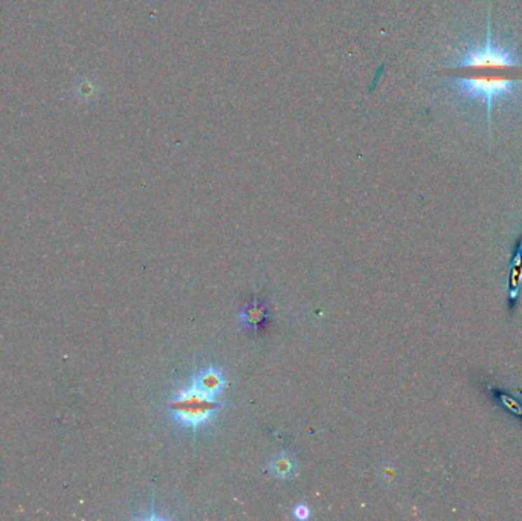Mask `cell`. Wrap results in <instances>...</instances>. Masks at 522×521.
Instances as JSON below:
<instances>
[{
    "label": "cell",
    "instance_id": "8992f818",
    "mask_svg": "<svg viewBox=\"0 0 522 521\" xmlns=\"http://www.w3.org/2000/svg\"><path fill=\"white\" fill-rule=\"evenodd\" d=\"M266 318H268L266 307L260 303H252L249 306H246V309L240 313L242 323L246 327H251V329H259Z\"/></svg>",
    "mask_w": 522,
    "mask_h": 521
},
{
    "label": "cell",
    "instance_id": "52a82bcc",
    "mask_svg": "<svg viewBox=\"0 0 522 521\" xmlns=\"http://www.w3.org/2000/svg\"><path fill=\"white\" fill-rule=\"evenodd\" d=\"M521 276H522V246L518 248L516 255H515V259H513V264H511L510 289L515 290V292L518 290V285H519Z\"/></svg>",
    "mask_w": 522,
    "mask_h": 521
},
{
    "label": "cell",
    "instance_id": "277c9868",
    "mask_svg": "<svg viewBox=\"0 0 522 521\" xmlns=\"http://www.w3.org/2000/svg\"><path fill=\"white\" fill-rule=\"evenodd\" d=\"M191 382L199 390L207 393L208 396L216 398V399L221 395V393H224L225 386H226L224 372H221L220 369H216V367H207V369L198 372L193 377Z\"/></svg>",
    "mask_w": 522,
    "mask_h": 521
},
{
    "label": "cell",
    "instance_id": "ba28073f",
    "mask_svg": "<svg viewBox=\"0 0 522 521\" xmlns=\"http://www.w3.org/2000/svg\"><path fill=\"white\" fill-rule=\"evenodd\" d=\"M292 514H294V517L296 520H307V518L310 517L312 512H310V508L309 506L304 505V503H301V505H298V506L294 508Z\"/></svg>",
    "mask_w": 522,
    "mask_h": 521
},
{
    "label": "cell",
    "instance_id": "9c48e42d",
    "mask_svg": "<svg viewBox=\"0 0 522 521\" xmlns=\"http://www.w3.org/2000/svg\"><path fill=\"white\" fill-rule=\"evenodd\" d=\"M502 400H504V402H506V404H507V407H509V408H515V410H516V413H521V408H519V407H518V405H516L515 402H509V399H507V398H504Z\"/></svg>",
    "mask_w": 522,
    "mask_h": 521
},
{
    "label": "cell",
    "instance_id": "6da1fadb",
    "mask_svg": "<svg viewBox=\"0 0 522 521\" xmlns=\"http://www.w3.org/2000/svg\"><path fill=\"white\" fill-rule=\"evenodd\" d=\"M219 400L208 396L191 382L190 386L179 388L170 399V414L179 425L194 433L214 421L219 412Z\"/></svg>",
    "mask_w": 522,
    "mask_h": 521
},
{
    "label": "cell",
    "instance_id": "3957f363",
    "mask_svg": "<svg viewBox=\"0 0 522 521\" xmlns=\"http://www.w3.org/2000/svg\"><path fill=\"white\" fill-rule=\"evenodd\" d=\"M457 67H470V69H518V62L515 55L507 49L495 46L492 43L490 17L487 22V36L480 48L469 49L467 53L457 62Z\"/></svg>",
    "mask_w": 522,
    "mask_h": 521
},
{
    "label": "cell",
    "instance_id": "5b68a950",
    "mask_svg": "<svg viewBox=\"0 0 522 521\" xmlns=\"http://www.w3.org/2000/svg\"><path fill=\"white\" fill-rule=\"evenodd\" d=\"M270 473L277 478H289L296 474V464L295 459L289 454V452H281L280 456L270 462Z\"/></svg>",
    "mask_w": 522,
    "mask_h": 521
},
{
    "label": "cell",
    "instance_id": "7a4b0ae2",
    "mask_svg": "<svg viewBox=\"0 0 522 521\" xmlns=\"http://www.w3.org/2000/svg\"><path fill=\"white\" fill-rule=\"evenodd\" d=\"M522 88V81L515 76L487 75V76H458L455 89L460 95L480 100L487 109V124H492V104L495 100L511 97Z\"/></svg>",
    "mask_w": 522,
    "mask_h": 521
}]
</instances>
